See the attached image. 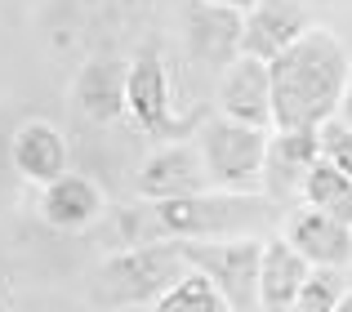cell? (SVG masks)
<instances>
[{
  "instance_id": "obj_20",
  "label": "cell",
  "mask_w": 352,
  "mask_h": 312,
  "mask_svg": "<svg viewBox=\"0 0 352 312\" xmlns=\"http://www.w3.org/2000/svg\"><path fill=\"white\" fill-rule=\"evenodd\" d=\"M317 139H321V156H326L330 165H339V170L352 179V130L348 125L335 116V121H326L317 130Z\"/></svg>"
},
{
  "instance_id": "obj_7",
  "label": "cell",
  "mask_w": 352,
  "mask_h": 312,
  "mask_svg": "<svg viewBox=\"0 0 352 312\" xmlns=\"http://www.w3.org/2000/svg\"><path fill=\"white\" fill-rule=\"evenodd\" d=\"M138 197L143 201H174V197H197V192H210V170L206 156L192 143H174V148L152 152L143 165H138Z\"/></svg>"
},
{
  "instance_id": "obj_6",
  "label": "cell",
  "mask_w": 352,
  "mask_h": 312,
  "mask_svg": "<svg viewBox=\"0 0 352 312\" xmlns=\"http://www.w3.org/2000/svg\"><path fill=\"white\" fill-rule=\"evenodd\" d=\"M241 32H245L241 9L210 5V0H188V9H183V41H188L192 58L219 71L241 58Z\"/></svg>"
},
{
  "instance_id": "obj_8",
  "label": "cell",
  "mask_w": 352,
  "mask_h": 312,
  "mask_svg": "<svg viewBox=\"0 0 352 312\" xmlns=\"http://www.w3.org/2000/svg\"><path fill=\"white\" fill-rule=\"evenodd\" d=\"M321 161V139L317 130H276L267 134V152H263V197L285 201V197H299L308 170Z\"/></svg>"
},
{
  "instance_id": "obj_17",
  "label": "cell",
  "mask_w": 352,
  "mask_h": 312,
  "mask_svg": "<svg viewBox=\"0 0 352 312\" xmlns=\"http://www.w3.org/2000/svg\"><path fill=\"white\" fill-rule=\"evenodd\" d=\"M299 197H303V205L321 210V214H335L339 223L352 227V179L339 170V165H330L326 156H321V161L308 170Z\"/></svg>"
},
{
  "instance_id": "obj_15",
  "label": "cell",
  "mask_w": 352,
  "mask_h": 312,
  "mask_svg": "<svg viewBox=\"0 0 352 312\" xmlns=\"http://www.w3.org/2000/svg\"><path fill=\"white\" fill-rule=\"evenodd\" d=\"M9 156H14V170L32 183H54L58 174H67V139L50 121L18 125L9 139Z\"/></svg>"
},
{
  "instance_id": "obj_11",
  "label": "cell",
  "mask_w": 352,
  "mask_h": 312,
  "mask_svg": "<svg viewBox=\"0 0 352 312\" xmlns=\"http://www.w3.org/2000/svg\"><path fill=\"white\" fill-rule=\"evenodd\" d=\"M285 241L312 263V268H348L352 263V227L335 214L303 205L285 219Z\"/></svg>"
},
{
  "instance_id": "obj_9",
  "label": "cell",
  "mask_w": 352,
  "mask_h": 312,
  "mask_svg": "<svg viewBox=\"0 0 352 312\" xmlns=\"http://www.w3.org/2000/svg\"><path fill=\"white\" fill-rule=\"evenodd\" d=\"M219 107H223V116H232L241 125L267 130L272 125V71H267V63L250 58V54L228 63L223 80H219Z\"/></svg>"
},
{
  "instance_id": "obj_12",
  "label": "cell",
  "mask_w": 352,
  "mask_h": 312,
  "mask_svg": "<svg viewBox=\"0 0 352 312\" xmlns=\"http://www.w3.org/2000/svg\"><path fill=\"white\" fill-rule=\"evenodd\" d=\"M125 80H129V63L120 58H89L80 67L72 98H76L80 116L94 125H112L116 116H125Z\"/></svg>"
},
{
  "instance_id": "obj_3",
  "label": "cell",
  "mask_w": 352,
  "mask_h": 312,
  "mask_svg": "<svg viewBox=\"0 0 352 312\" xmlns=\"http://www.w3.org/2000/svg\"><path fill=\"white\" fill-rule=\"evenodd\" d=\"M183 272H188V259H183L179 241L134 245V250H120V254L98 263L94 281H89V304L103 308V312L156 304Z\"/></svg>"
},
{
  "instance_id": "obj_14",
  "label": "cell",
  "mask_w": 352,
  "mask_h": 312,
  "mask_svg": "<svg viewBox=\"0 0 352 312\" xmlns=\"http://www.w3.org/2000/svg\"><path fill=\"white\" fill-rule=\"evenodd\" d=\"M41 214L58 232H80V227L103 219V192L94 188V179L85 174H58L54 183H45L41 192Z\"/></svg>"
},
{
  "instance_id": "obj_23",
  "label": "cell",
  "mask_w": 352,
  "mask_h": 312,
  "mask_svg": "<svg viewBox=\"0 0 352 312\" xmlns=\"http://www.w3.org/2000/svg\"><path fill=\"white\" fill-rule=\"evenodd\" d=\"M335 312H352V295H344V299H339V308Z\"/></svg>"
},
{
  "instance_id": "obj_16",
  "label": "cell",
  "mask_w": 352,
  "mask_h": 312,
  "mask_svg": "<svg viewBox=\"0 0 352 312\" xmlns=\"http://www.w3.org/2000/svg\"><path fill=\"white\" fill-rule=\"evenodd\" d=\"M125 112L138 121V130H165L170 121V80H165V63L156 49H143L129 58V80H125Z\"/></svg>"
},
{
  "instance_id": "obj_19",
  "label": "cell",
  "mask_w": 352,
  "mask_h": 312,
  "mask_svg": "<svg viewBox=\"0 0 352 312\" xmlns=\"http://www.w3.org/2000/svg\"><path fill=\"white\" fill-rule=\"evenodd\" d=\"M344 295H348V272L344 268H312L308 286L299 290V299L285 312H335Z\"/></svg>"
},
{
  "instance_id": "obj_10",
  "label": "cell",
  "mask_w": 352,
  "mask_h": 312,
  "mask_svg": "<svg viewBox=\"0 0 352 312\" xmlns=\"http://www.w3.org/2000/svg\"><path fill=\"white\" fill-rule=\"evenodd\" d=\"M312 27L308 9L299 0H258L245 14V32H241V54L272 63L281 49H290L303 32Z\"/></svg>"
},
{
  "instance_id": "obj_2",
  "label": "cell",
  "mask_w": 352,
  "mask_h": 312,
  "mask_svg": "<svg viewBox=\"0 0 352 312\" xmlns=\"http://www.w3.org/2000/svg\"><path fill=\"white\" fill-rule=\"evenodd\" d=\"M276 201L254 192H197V197L152 201V227L165 241H219V236H258Z\"/></svg>"
},
{
  "instance_id": "obj_1",
  "label": "cell",
  "mask_w": 352,
  "mask_h": 312,
  "mask_svg": "<svg viewBox=\"0 0 352 312\" xmlns=\"http://www.w3.org/2000/svg\"><path fill=\"white\" fill-rule=\"evenodd\" d=\"M272 130H321L339 116L352 58L330 27H308L272 63Z\"/></svg>"
},
{
  "instance_id": "obj_4",
  "label": "cell",
  "mask_w": 352,
  "mask_h": 312,
  "mask_svg": "<svg viewBox=\"0 0 352 312\" xmlns=\"http://www.w3.org/2000/svg\"><path fill=\"white\" fill-rule=\"evenodd\" d=\"M188 268L206 272L232 312H258V263L263 241L258 236H219V241H179Z\"/></svg>"
},
{
  "instance_id": "obj_24",
  "label": "cell",
  "mask_w": 352,
  "mask_h": 312,
  "mask_svg": "<svg viewBox=\"0 0 352 312\" xmlns=\"http://www.w3.org/2000/svg\"><path fill=\"white\" fill-rule=\"evenodd\" d=\"M348 295H352V263H348Z\"/></svg>"
},
{
  "instance_id": "obj_13",
  "label": "cell",
  "mask_w": 352,
  "mask_h": 312,
  "mask_svg": "<svg viewBox=\"0 0 352 312\" xmlns=\"http://www.w3.org/2000/svg\"><path fill=\"white\" fill-rule=\"evenodd\" d=\"M312 263L294 250L285 236L263 241V263H258V312H285L308 286Z\"/></svg>"
},
{
  "instance_id": "obj_22",
  "label": "cell",
  "mask_w": 352,
  "mask_h": 312,
  "mask_svg": "<svg viewBox=\"0 0 352 312\" xmlns=\"http://www.w3.org/2000/svg\"><path fill=\"white\" fill-rule=\"evenodd\" d=\"M210 5H228V9H241V14H250L258 0H210Z\"/></svg>"
},
{
  "instance_id": "obj_21",
  "label": "cell",
  "mask_w": 352,
  "mask_h": 312,
  "mask_svg": "<svg viewBox=\"0 0 352 312\" xmlns=\"http://www.w3.org/2000/svg\"><path fill=\"white\" fill-rule=\"evenodd\" d=\"M339 121L352 130V76H348V89H344V103H339Z\"/></svg>"
},
{
  "instance_id": "obj_18",
  "label": "cell",
  "mask_w": 352,
  "mask_h": 312,
  "mask_svg": "<svg viewBox=\"0 0 352 312\" xmlns=\"http://www.w3.org/2000/svg\"><path fill=\"white\" fill-rule=\"evenodd\" d=\"M156 312H232V304L223 299V290H219L206 272L188 268L161 299H156Z\"/></svg>"
},
{
  "instance_id": "obj_5",
  "label": "cell",
  "mask_w": 352,
  "mask_h": 312,
  "mask_svg": "<svg viewBox=\"0 0 352 312\" xmlns=\"http://www.w3.org/2000/svg\"><path fill=\"white\" fill-rule=\"evenodd\" d=\"M201 156H206L210 183L219 192H245L263 174V152H267V130L241 125L232 116H219L201 130Z\"/></svg>"
}]
</instances>
